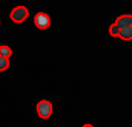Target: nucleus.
Returning a JSON list of instances; mask_svg holds the SVG:
<instances>
[{
	"instance_id": "nucleus-1",
	"label": "nucleus",
	"mask_w": 132,
	"mask_h": 127,
	"mask_svg": "<svg viewBox=\"0 0 132 127\" xmlns=\"http://www.w3.org/2000/svg\"><path fill=\"white\" fill-rule=\"evenodd\" d=\"M35 107H37V115H38L42 120H48V118L52 115V110H54L52 103H51L49 99H40Z\"/></svg>"
},
{
	"instance_id": "nucleus-2",
	"label": "nucleus",
	"mask_w": 132,
	"mask_h": 127,
	"mask_svg": "<svg viewBox=\"0 0 132 127\" xmlns=\"http://www.w3.org/2000/svg\"><path fill=\"white\" fill-rule=\"evenodd\" d=\"M29 15V11L26 6H15L12 8V11L9 12V17L14 23H23Z\"/></svg>"
},
{
	"instance_id": "nucleus-3",
	"label": "nucleus",
	"mask_w": 132,
	"mask_h": 127,
	"mask_svg": "<svg viewBox=\"0 0 132 127\" xmlns=\"http://www.w3.org/2000/svg\"><path fill=\"white\" fill-rule=\"evenodd\" d=\"M34 25L38 29H48L51 26V17L46 12H37L34 15Z\"/></svg>"
},
{
	"instance_id": "nucleus-4",
	"label": "nucleus",
	"mask_w": 132,
	"mask_h": 127,
	"mask_svg": "<svg viewBox=\"0 0 132 127\" xmlns=\"http://www.w3.org/2000/svg\"><path fill=\"white\" fill-rule=\"evenodd\" d=\"M115 25L121 29V28H128L132 26V14H123V15H118L117 20H115Z\"/></svg>"
},
{
	"instance_id": "nucleus-5",
	"label": "nucleus",
	"mask_w": 132,
	"mask_h": 127,
	"mask_svg": "<svg viewBox=\"0 0 132 127\" xmlns=\"http://www.w3.org/2000/svg\"><path fill=\"white\" fill-rule=\"evenodd\" d=\"M118 37L125 41H131L132 40V26H128V28H121L120 29V34Z\"/></svg>"
},
{
	"instance_id": "nucleus-6",
	"label": "nucleus",
	"mask_w": 132,
	"mask_h": 127,
	"mask_svg": "<svg viewBox=\"0 0 132 127\" xmlns=\"http://www.w3.org/2000/svg\"><path fill=\"white\" fill-rule=\"evenodd\" d=\"M11 55H12V49H11L8 44H2V46H0V57L9 58Z\"/></svg>"
},
{
	"instance_id": "nucleus-7",
	"label": "nucleus",
	"mask_w": 132,
	"mask_h": 127,
	"mask_svg": "<svg viewBox=\"0 0 132 127\" xmlns=\"http://www.w3.org/2000/svg\"><path fill=\"white\" fill-rule=\"evenodd\" d=\"M6 69H9V58L0 57V72H5Z\"/></svg>"
},
{
	"instance_id": "nucleus-8",
	"label": "nucleus",
	"mask_w": 132,
	"mask_h": 127,
	"mask_svg": "<svg viewBox=\"0 0 132 127\" xmlns=\"http://www.w3.org/2000/svg\"><path fill=\"white\" fill-rule=\"evenodd\" d=\"M118 34H120V28H118L115 23H112V25L109 26V35H111V37H118Z\"/></svg>"
},
{
	"instance_id": "nucleus-9",
	"label": "nucleus",
	"mask_w": 132,
	"mask_h": 127,
	"mask_svg": "<svg viewBox=\"0 0 132 127\" xmlns=\"http://www.w3.org/2000/svg\"><path fill=\"white\" fill-rule=\"evenodd\" d=\"M83 127H94V126H92V124H85Z\"/></svg>"
},
{
	"instance_id": "nucleus-10",
	"label": "nucleus",
	"mask_w": 132,
	"mask_h": 127,
	"mask_svg": "<svg viewBox=\"0 0 132 127\" xmlns=\"http://www.w3.org/2000/svg\"><path fill=\"white\" fill-rule=\"evenodd\" d=\"M0 23H2V22H0Z\"/></svg>"
}]
</instances>
